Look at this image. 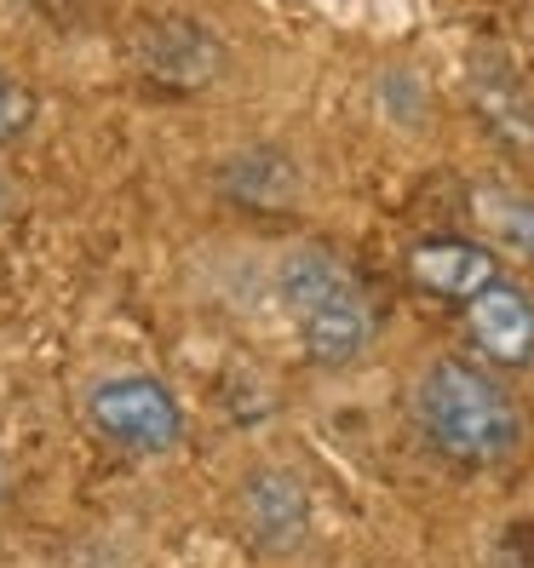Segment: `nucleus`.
<instances>
[{
  "mask_svg": "<svg viewBox=\"0 0 534 568\" xmlns=\"http://www.w3.org/2000/svg\"><path fill=\"white\" fill-rule=\"evenodd\" d=\"M87 419L98 437H110L127 454H167L184 443V408L179 396L150 374H115L98 379L87 396Z\"/></svg>",
  "mask_w": 534,
  "mask_h": 568,
  "instance_id": "7ed1b4c3",
  "label": "nucleus"
},
{
  "mask_svg": "<svg viewBox=\"0 0 534 568\" xmlns=\"http://www.w3.org/2000/svg\"><path fill=\"white\" fill-rule=\"evenodd\" d=\"M477 219L494 230L506 247H517L528 264H534V202L528 195H512V190H483L477 195Z\"/></svg>",
  "mask_w": 534,
  "mask_h": 568,
  "instance_id": "1a4fd4ad",
  "label": "nucleus"
},
{
  "mask_svg": "<svg viewBox=\"0 0 534 568\" xmlns=\"http://www.w3.org/2000/svg\"><path fill=\"white\" fill-rule=\"evenodd\" d=\"M219 63H224V47L208 36L202 23H190V18H167V23H150L144 36H139V70L161 87H208L219 75Z\"/></svg>",
  "mask_w": 534,
  "mask_h": 568,
  "instance_id": "0eeeda50",
  "label": "nucleus"
},
{
  "mask_svg": "<svg viewBox=\"0 0 534 568\" xmlns=\"http://www.w3.org/2000/svg\"><path fill=\"white\" fill-rule=\"evenodd\" d=\"M276 293H282V311L293 316L299 345H305L311 362L351 367L374 345L369 293L356 287V276L328 247H293L276 271Z\"/></svg>",
  "mask_w": 534,
  "mask_h": 568,
  "instance_id": "f03ea898",
  "label": "nucleus"
},
{
  "mask_svg": "<svg viewBox=\"0 0 534 568\" xmlns=\"http://www.w3.org/2000/svg\"><path fill=\"white\" fill-rule=\"evenodd\" d=\"M465 333H472V345L500 362V367H528L534 362V298L506 282V276H494L477 298H465Z\"/></svg>",
  "mask_w": 534,
  "mask_h": 568,
  "instance_id": "39448f33",
  "label": "nucleus"
},
{
  "mask_svg": "<svg viewBox=\"0 0 534 568\" xmlns=\"http://www.w3.org/2000/svg\"><path fill=\"white\" fill-rule=\"evenodd\" d=\"M488 568H534V517H517L494 534Z\"/></svg>",
  "mask_w": 534,
  "mask_h": 568,
  "instance_id": "9b49d317",
  "label": "nucleus"
},
{
  "mask_svg": "<svg viewBox=\"0 0 534 568\" xmlns=\"http://www.w3.org/2000/svg\"><path fill=\"white\" fill-rule=\"evenodd\" d=\"M236 517H242L248 540L259 551L288 557V551L305 546V534H311V494L293 471H282V465H259L236 494Z\"/></svg>",
  "mask_w": 534,
  "mask_h": 568,
  "instance_id": "20e7f679",
  "label": "nucleus"
},
{
  "mask_svg": "<svg viewBox=\"0 0 534 568\" xmlns=\"http://www.w3.org/2000/svg\"><path fill=\"white\" fill-rule=\"evenodd\" d=\"M0 488H7V471H0Z\"/></svg>",
  "mask_w": 534,
  "mask_h": 568,
  "instance_id": "f8f14e48",
  "label": "nucleus"
},
{
  "mask_svg": "<svg viewBox=\"0 0 534 568\" xmlns=\"http://www.w3.org/2000/svg\"><path fill=\"white\" fill-rule=\"evenodd\" d=\"M500 276V258L465 236H425L409 247V282L443 305H465Z\"/></svg>",
  "mask_w": 534,
  "mask_h": 568,
  "instance_id": "423d86ee",
  "label": "nucleus"
},
{
  "mask_svg": "<svg viewBox=\"0 0 534 568\" xmlns=\"http://www.w3.org/2000/svg\"><path fill=\"white\" fill-rule=\"evenodd\" d=\"M414 419H420V437L449 465H465V471L512 459L523 443L517 396L488 367L465 362V356L425 362V374L414 385Z\"/></svg>",
  "mask_w": 534,
  "mask_h": 568,
  "instance_id": "f257e3e1",
  "label": "nucleus"
},
{
  "mask_svg": "<svg viewBox=\"0 0 534 568\" xmlns=\"http://www.w3.org/2000/svg\"><path fill=\"white\" fill-rule=\"evenodd\" d=\"M36 110H41L36 87H23L18 75H7V70H0V144L23 139V132L36 126Z\"/></svg>",
  "mask_w": 534,
  "mask_h": 568,
  "instance_id": "9d476101",
  "label": "nucleus"
},
{
  "mask_svg": "<svg viewBox=\"0 0 534 568\" xmlns=\"http://www.w3.org/2000/svg\"><path fill=\"white\" fill-rule=\"evenodd\" d=\"M224 190L242 207H293L299 202V166L271 144H253L224 166Z\"/></svg>",
  "mask_w": 534,
  "mask_h": 568,
  "instance_id": "6e6552de",
  "label": "nucleus"
}]
</instances>
